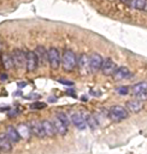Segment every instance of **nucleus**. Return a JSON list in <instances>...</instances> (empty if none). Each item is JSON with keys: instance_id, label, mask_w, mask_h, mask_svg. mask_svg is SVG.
<instances>
[{"instance_id": "nucleus-1", "label": "nucleus", "mask_w": 147, "mask_h": 154, "mask_svg": "<svg viewBox=\"0 0 147 154\" xmlns=\"http://www.w3.org/2000/svg\"><path fill=\"white\" fill-rule=\"evenodd\" d=\"M77 65L75 54L71 50H65L62 56V66L65 71H72Z\"/></svg>"}, {"instance_id": "nucleus-2", "label": "nucleus", "mask_w": 147, "mask_h": 154, "mask_svg": "<svg viewBox=\"0 0 147 154\" xmlns=\"http://www.w3.org/2000/svg\"><path fill=\"white\" fill-rule=\"evenodd\" d=\"M128 111L124 107L116 105L110 107L109 110V117L113 122H120L128 117Z\"/></svg>"}, {"instance_id": "nucleus-3", "label": "nucleus", "mask_w": 147, "mask_h": 154, "mask_svg": "<svg viewBox=\"0 0 147 154\" xmlns=\"http://www.w3.org/2000/svg\"><path fill=\"white\" fill-rule=\"evenodd\" d=\"M14 67L17 68H22L26 66V54L20 49H15L12 53Z\"/></svg>"}, {"instance_id": "nucleus-4", "label": "nucleus", "mask_w": 147, "mask_h": 154, "mask_svg": "<svg viewBox=\"0 0 147 154\" xmlns=\"http://www.w3.org/2000/svg\"><path fill=\"white\" fill-rule=\"evenodd\" d=\"M48 62L52 69L57 70L61 64V57L58 50L55 48H51L48 50Z\"/></svg>"}, {"instance_id": "nucleus-5", "label": "nucleus", "mask_w": 147, "mask_h": 154, "mask_svg": "<svg viewBox=\"0 0 147 154\" xmlns=\"http://www.w3.org/2000/svg\"><path fill=\"white\" fill-rule=\"evenodd\" d=\"M103 59L101 55L97 53H93L89 58V63L90 71L93 72H96L100 69H101L102 65H103Z\"/></svg>"}, {"instance_id": "nucleus-6", "label": "nucleus", "mask_w": 147, "mask_h": 154, "mask_svg": "<svg viewBox=\"0 0 147 154\" xmlns=\"http://www.w3.org/2000/svg\"><path fill=\"white\" fill-rule=\"evenodd\" d=\"M38 65V61L37 55H36L35 51H28L26 53V68L28 71L32 72V71H35L36 68Z\"/></svg>"}, {"instance_id": "nucleus-7", "label": "nucleus", "mask_w": 147, "mask_h": 154, "mask_svg": "<svg viewBox=\"0 0 147 154\" xmlns=\"http://www.w3.org/2000/svg\"><path fill=\"white\" fill-rule=\"evenodd\" d=\"M117 68V64H115V62L110 58H107L103 61L101 69L103 75L106 76H110L113 75Z\"/></svg>"}, {"instance_id": "nucleus-8", "label": "nucleus", "mask_w": 147, "mask_h": 154, "mask_svg": "<svg viewBox=\"0 0 147 154\" xmlns=\"http://www.w3.org/2000/svg\"><path fill=\"white\" fill-rule=\"evenodd\" d=\"M35 54L37 55L38 64L45 65L48 62V51L45 49V48L42 45H38L35 48Z\"/></svg>"}, {"instance_id": "nucleus-9", "label": "nucleus", "mask_w": 147, "mask_h": 154, "mask_svg": "<svg viewBox=\"0 0 147 154\" xmlns=\"http://www.w3.org/2000/svg\"><path fill=\"white\" fill-rule=\"evenodd\" d=\"M30 129L32 133L34 135H35L38 137H45V133H44V129H43V126L41 122L38 121V120H32L30 122Z\"/></svg>"}, {"instance_id": "nucleus-10", "label": "nucleus", "mask_w": 147, "mask_h": 154, "mask_svg": "<svg viewBox=\"0 0 147 154\" xmlns=\"http://www.w3.org/2000/svg\"><path fill=\"white\" fill-rule=\"evenodd\" d=\"M71 122L76 126V127H78L79 130L81 131H83L86 128V120L85 118H84V117L81 115V113H76L72 114L71 117Z\"/></svg>"}, {"instance_id": "nucleus-11", "label": "nucleus", "mask_w": 147, "mask_h": 154, "mask_svg": "<svg viewBox=\"0 0 147 154\" xmlns=\"http://www.w3.org/2000/svg\"><path fill=\"white\" fill-rule=\"evenodd\" d=\"M7 134H0V150L3 152H9L12 150V144Z\"/></svg>"}, {"instance_id": "nucleus-12", "label": "nucleus", "mask_w": 147, "mask_h": 154, "mask_svg": "<svg viewBox=\"0 0 147 154\" xmlns=\"http://www.w3.org/2000/svg\"><path fill=\"white\" fill-rule=\"evenodd\" d=\"M131 75L130 70L126 67H120L117 68L115 72L113 73V77L115 81H120V80L128 78Z\"/></svg>"}, {"instance_id": "nucleus-13", "label": "nucleus", "mask_w": 147, "mask_h": 154, "mask_svg": "<svg viewBox=\"0 0 147 154\" xmlns=\"http://www.w3.org/2000/svg\"><path fill=\"white\" fill-rule=\"evenodd\" d=\"M126 107H127V110H130V112L133 113H137L142 110L143 104H142V102L138 100H129L126 103Z\"/></svg>"}, {"instance_id": "nucleus-14", "label": "nucleus", "mask_w": 147, "mask_h": 154, "mask_svg": "<svg viewBox=\"0 0 147 154\" xmlns=\"http://www.w3.org/2000/svg\"><path fill=\"white\" fill-rule=\"evenodd\" d=\"M79 69L81 71L82 74L87 75L90 71V63H89V58L86 54H82L79 59Z\"/></svg>"}, {"instance_id": "nucleus-15", "label": "nucleus", "mask_w": 147, "mask_h": 154, "mask_svg": "<svg viewBox=\"0 0 147 154\" xmlns=\"http://www.w3.org/2000/svg\"><path fill=\"white\" fill-rule=\"evenodd\" d=\"M6 134L11 141L14 143H17L20 140L21 137L18 132L17 129L12 126H9L6 129Z\"/></svg>"}, {"instance_id": "nucleus-16", "label": "nucleus", "mask_w": 147, "mask_h": 154, "mask_svg": "<svg viewBox=\"0 0 147 154\" xmlns=\"http://www.w3.org/2000/svg\"><path fill=\"white\" fill-rule=\"evenodd\" d=\"M41 124H42L43 129H44L46 136L53 137V136L55 135L57 131H56V129L55 127H54V124H53L52 122L45 120H43L42 122H41Z\"/></svg>"}, {"instance_id": "nucleus-17", "label": "nucleus", "mask_w": 147, "mask_h": 154, "mask_svg": "<svg viewBox=\"0 0 147 154\" xmlns=\"http://www.w3.org/2000/svg\"><path fill=\"white\" fill-rule=\"evenodd\" d=\"M52 123L54 124V127H55L57 133H58L61 135H65L67 134V132H68V127L64 123L61 122L58 117H54Z\"/></svg>"}, {"instance_id": "nucleus-18", "label": "nucleus", "mask_w": 147, "mask_h": 154, "mask_svg": "<svg viewBox=\"0 0 147 154\" xmlns=\"http://www.w3.org/2000/svg\"><path fill=\"white\" fill-rule=\"evenodd\" d=\"M17 131L19 132V135L23 139H29L31 137V129L30 127L26 124H20L17 127Z\"/></svg>"}, {"instance_id": "nucleus-19", "label": "nucleus", "mask_w": 147, "mask_h": 154, "mask_svg": "<svg viewBox=\"0 0 147 154\" xmlns=\"http://www.w3.org/2000/svg\"><path fill=\"white\" fill-rule=\"evenodd\" d=\"M1 59H2V64H3L4 68H5V69L9 70L14 67L13 60H12V55H10V54H2Z\"/></svg>"}, {"instance_id": "nucleus-20", "label": "nucleus", "mask_w": 147, "mask_h": 154, "mask_svg": "<svg viewBox=\"0 0 147 154\" xmlns=\"http://www.w3.org/2000/svg\"><path fill=\"white\" fill-rule=\"evenodd\" d=\"M133 92L134 95H136L138 94L142 93V92L147 91V82H139L138 84H136L132 88Z\"/></svg>"}, {"instance_id": "nucleus-21", "label": "nucleus", "mask_w": 147, "mask_h": 154, "mask_svg": "<svg viewBox=\"0 0 147 154\" xmlns=\"http://www.w3.org/2000/svg\"><path fill=\"white\" fill-rule=\"evenodd\" d=\"M85 120H86L87 124L89 125V127L91 129H93V130H95V129H96V127H98L97 120H96V119L93 116L88 114V115H87V117H85Z\"/></svg>"}, {"instance_id": "nucleus-22", "label": "nucleus", "mask_w": 147, "mask_h": 154, "mask_svg": "<svg viewBox=\"0 0 147 154\" xmlns=\"http://www.w3.org/2000/svg\"><path fill=\"white\" fill-rule=\"evenodd\" d=\"M146 5V0H133V5L136 9L142 10Z\"/></svg>"}, {"instance_id": "nucleus-23", "label": "nucleus", "mask_w": 147, "mask_h": 154, "mask_svg": "<svg viewBox=\"0 0 147 154\" xmlns=\"http://www.w3.org/2000/svg\"><path fill=\"white\" fill-rule=\"evenodd\" d=\"M47 107V104L43 102H35L30 105V108L32 110H41Z\"/></svg>"}, {"instance_id": "nucleus-24", "label": "nucleus", "mask_w": 147, "mask_h": 154, "mask_svg": "<svg viewBox=\"0 0 147 154\" xmlns=\"http://www.w3.org/2000/svg\"><path fill=\"white\" fill-rule=\"evenodd\" d=\"M57 117H58V118L61 120V122L64 123V124H65L67 127L69 125V124H70L69 120H68V117H67V115L64 113H63V112H60V113H58V114H57Z\"/></svg>"}, {"instance_id": "nucleus-25", "label": "nucleus", "mask_w": 147, "mask_h": 154, "mask_svg": "<svg viewBox=\"0 0 147 154\" xmlns=\"http://www.w3.org/2000/svg\"><path fill=\"white\" fill-rule=\"evenodd\" d=\"M116 91L120 95H127L129 93V88L127 86H121L120 88H117Z\"/></svg>"}, {"instance_id": "nucleus-26", "label": "nucleus", "mask_w": 147, "mask_h": 154, "mask_svg": "<svg viewBox=\"0 0 147 154\" xmlns=\"http://www.w3.org/2000/svg\"><path fill=\"white\" fill-rule=\"evenodd\" d=\"M136 97V100H139L141 102L146 101L147 100V91L146 92H142V93L138 94L135 95Z\"/></svg>"}, {"instance_id": "nucleus-27", "label": "nucleus", "mask_w": 147, "mask_h": 154, "mask_svg": "<svg viewBox=\"0 0 147 154\" xmlns=\"http://www.w3.org/2000/svg\"><path fill=\"white\" fill-rule=\"evenodd\" d=\"M58 82L64 85H66V86H71V85H74V82L66 79H59L58 80Z\"/></svg>"}, {"instance_id": "nucleus-28", "label": "nucleus", "mask_w": 147, "mask_h": 154, "mask_svg": "<svg viewBox=\"0 0 147 154\" xmlns=\"http://www.w3.org/2000/svg\"><path fill=\"white\" fill-rule=\"evenodd\" d=\"M38 97H40V95L37 94H32L27 97L28 99H37Z\"/></svg>"}, {"instance_id": "nucleus-29", "label": "nucleus", "mask_w": 147, "mask_h": 154, "mask_svg": "<svg viewBox=\"0 0 147 154\" xmlns=\"http://www.w3.org/2000/svg\"><path fill=\"white\" fill-rule=\"evenodd\" d=\"M19 113V111H18L17 109H15V110H11L10 113H9V115L11 116V117H15V116H16Z\"/></svg>"}, {"instance_id": "nucleus-30", "label": "nucleus", "mask_w": 147, "mask_h": 154, "mask_svg": "<svg viewBox=\"0 0 147 154\" xmlns=\"http://www.w3.org/2000/svg\"><path fill=\"white\" fill-rule=\"evenodd\" d=\"M26 85H27V83H26V82H19V83H18V87L20 88H25Z\"/></svg>"}, {"instance_id": "nucleus-31", "label": "nucleus", "mask_w": 147, "mask_h": 154, "mask_svg": "<svg viewBox=\"0 0 147 154\" xmlns=\"http://www.w3.org/2000/svg\"><path fill=\"white\" fill-rule=\"evenodd\" d=\"M0 79L2 80V81H5V80L7 79V75H5V74H3V75H2L1 76H0Z\"/></svg>"}, {"instance_id": "nucleus-32", "label": "nucleus", "mask_w": 147, "mask_h": 154, "mask_svg": "<svg viewBox=\"0 0 147 154\" xmlns=\"http://www.w3.org/2000/svg\"><path fill=\"white\" fill-rule=\"evenodd\" d=\"M2 50H3V48H2V44L0 42V54H2Z\"/></svg>"}, {"instance_id": "nucleus-33", "label": "nucleus", "mask_w": 147, "mask_h": 154, "mask_svg": "<svg viewBox=\"0 0 147 154\" xmlns=\"http://www.w3.org/2000/svg\"><path fill=\"white\" fill-rule=\"evenodd\" d=\"M121 1H123V2H127V1H129V0H121Z\"/></svg>"}]
</instances>
